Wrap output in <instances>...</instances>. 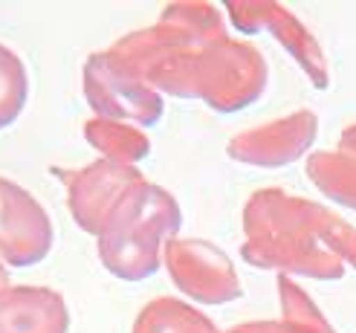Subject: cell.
Here are the masks:
<instances>
[{
  "label": "cell",
  "instance_id": "4",
  "mask_svg": "<svg viewBox=\"0 0 356 333\" xmlns=\"http://www.w3.org/2000/svg\"><path fill=\"white\" fill-rule=\"evenodd\" d=\"M168 278L186 299L200 304H229L243 295L238 270L218 243L203 238H171L163 250Z\"/></svg>",
  "mask_w": 356,
  "mask_h": 333
},
{
  "label": "cell",
  "instance_id": "10",
  "mask_svg": "<svg viewBox=\"0 0 356 333\" xmlns=\"http://www.w3.org/2000/svg\"><path fill=\"white\" fill-rule=\"evenodd\" d=\"M0 333H70V310L58 290L12 287L0 295Z\"/></svg>",
  "mask_w": 356,
  "mask_h": 333
},
{
  "label": "cell",
  "instance_id": "18",
  "mask_svg": "<svg viewBox=\"0 0 356 333\" xmlns=\"http://www.w3.org/2000/svg\"><path fill=\"white\" fill-rule=\"evenodd\" d=\"M6 290H12V284H9V273L3 267V261H0V295H3Z\"/></svg>",
  "mask_w": 356,
  "mask_h": 333
},
{
  "label": "cell",
  "instance_id": "14",
  "mask_svg": "<svg viewBox=\"0 0 356 333\" xmlns=\"http://www.w3.org/2000/svg\"><path fill=\"white\" fill-rule=\"evenodd\" d=\"M131 333H220L206 313L180 299H151L139 310Z\"/></svg>",
  "mask_w": 356,
  "mask_h": 333
},
{
  "label": "cell",
  "instance_id": "8",
  "mask_svg": "<svg viewBox=\"0 0 356 333\" xmlns=\"http://www.w3.org/2000/svg\"><path fill=\"white\" fill-rule=\"evenodd\" d=\"M56 232L47 209L26 188L0 177V261L26 270L49 255Z\"/></svg>",
  "mask_w": 356,
  "mask_h": 333
},
{
  "label": "cell",
  "instance_id": "11",
  "mask_svg": "<svg viewBox=\"0 0 356 333\" xmlns=\"http://www.w3.org/2000/svg\"><path fill=\"white\" fill-rule=\"evenodd\" d=\"M278 299H281V313L284 319H261V322H243L226 333H336L333 325L318 304L310 299L307 290H301L290 275L275 278Z\"/></svg>",
  "mask_w": 356,
  "mask_h": 333
},
{
  "label": "cell",
  "instance_id": "6",
  "mask_svg": "<svg viewBox=\"0 0 356 333\" xmlns=\"http://www.w3.org/2000/svg\"><path fill=\"white\" fill-rule=\"evenodd\" d=\"M226 12L232 17V26L243 35L270 32L293 56V61L305 70V76L313 81L316 90H327L330 73H327L325 49L318 47L316 35L284 3H273V0H235V3L226 6Z\"/></svg>",
  "mask_w": 356,
  "mask_h": 333
},
{
  "label": "cell",
  "instance_id": "1",
  "mask_svg": "<svg viewBox=\"0 0 356 333\" xmlns=\"http://www.w3.org/2000/svg\"><path fill=\"white\" fill-rule=\"evenodd\" d=\"M316 200L284 188H258L243 206L241 258L249 267L316 282H339L345 264L316 232Z\"/></svg>",
  "mask_w": 356,
  "mask_h": 333
},
{
  "label": "cell",
  "instance_id": "7",
  "mask_svg": "<svg viewBox=\"0 0 356 333\" xmlns=\"http://www.w3.org/2000/svg\"><path fill=\"white\" fill-rule=\"evenodd\" d=\"M145 183L136 165H122L113 160H96L73 174H67V206L70 215L87 235H102L111 215L131 191Z\"/></svg>",
  "mask_w": 356,
  "mask_h": 333
},
{
  "label": "cell",
  "instance_id": "2",
  "mask_svg": "<svg viewBox=\"0 0 356 333\" xmlns=\"http://www.w3.org/2000/svg\"><path fill=\"white\" fill-rule=\"evenodd\" d=\"M145 84L159 96L200 99L218 113H238L264 96L270 67L255 44L226 35L206 47L168 49L148 70Z\"/></svg>",
  "mask_w": 356,
  "mask_h": 333
},
{
  "label": "cell",
  "instance_id": "3",
  "mask_svg": "<svg viewBox=\"0 0 356 333\" xmlns=\"http://www.w3.org/2000/svg\"><path fill=\"white\" fill-rule=\"evenodd\" d=\"M183 229L180 203L171 191L139 183L99 235V261L122 282H142L163 267V250Z\"/></svg>",
  "mask_w": 356,
  "mask_h": 333
},
{
  "label": "cell",
  "instance_id": "16",
  "mask_svg": "<svg viewBox=\"0 0 356 333\" xmlns=\"http://www.w3.org/2000/svg\"><path fill=\"white\" fill-rule=\"evenodd\" d=\"M316 232L322 238L325 247L342 261L345 267L356 270V226L348 223L342 215H336L333 209L316 206Z\"/></svg>",
  "mask_w": 356,
  "mask_h": 333
},
{
  "label": "cell",
  "instance_id": "5",
  "mask_svg": "<svg viewBox=\"0 0 356 333\" xmlns=\"http://www.w3.org/2000/svg\"><path fill=\"white\" fill-rule=\"evenodd\" d=\"M84 99L99 119L128 122L136 128H154L165 113L163 96L122 70L108 49L84 61Z\"/></svg>",
  "mask_w": 356,
  "mask_h": 333
},
{
  "label": "cell",
  "instance_id": "12",
  "mask_svg": "<svg viewBox=\"0 0 356 333\" xmlns=\"http://www.w3.org/2000/svg\"><path fill=\"white\" fill-rule=\"evenodd\" d=\"M84 139L87 145L96 148L104 160H113L122 165H136L151 154V139L136 125L116 119H90L84 122Z\"/></svg>",
  "mask_w": 356,
  "mask_h": 333
},
{
  "label": "cell",
  "instance_id": "17",
  "mask_svg": "<svg viewBox=\"0 0 356 333\" xmlns=\"http://www.w3.org/2000/svg\"><path fill=\"white\" fill-rule=\"evenodd\" d=\"M339 151H345V154L356 156V122L342 131V136H339Z\"/></svg>",
  "mask_w": 356,
  "mask_h": 333
},
{
  "label": "cell",
  "instance_id": "9",
  "mask_svg": "<svg viewBox=\"0 0 356 333\" xmlns=\"http://www.w3.org/2000/svg\"><path fill=\"white\" fill-rule=\"evenodd\" d=\"M318 133V116L313 111H293L266 125L241 131L229 139L226 154L235 163L255 168H284L310 156Z\"/></svg>",
  "mask_w": 356,
  "mask_h": 333
},
{
  "label": "cell",
  "instance_id": "15",
  "mask_svg": "<svg viewBox=\"0 0 356 333\" xmlns=\"http://www.w3.org/2000/svg\"><path fill=\"white\" fill-rule=\"evenodd\" d=\"M29 99V73L24 58L0 44V131L24 113Z\"/></svg>",
  "mask_w": 356,
  "mask_h": 333
},
{
  "label": "cell",
  "instance_id": "13",
  "mask_svg": "<svg viewBox=\"0 0 356 333\" xmlns=\"http://www.w3.org/2000/svg\"><path fill=\"white\" fill-rule=\"evenodd\" d=\"M310 183L339 206L356 212V156L345 151H313L305 163Z\"/></svg>",
  "mask_w": 356,
  "mask_h": 333
}]
</instances>
